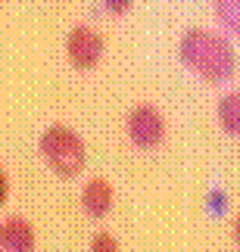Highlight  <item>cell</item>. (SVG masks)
<instances>
[{"label":"cell","mask_w":240,"mask_h":252,"mask_svg":"<svg viewBox=\"0 0 240 252\" xmlns=\"http://www.w3.org/2000/svg\"><path fill=\"white\" fill-rule=\"evenodd\" d=\"M6 199H9V174L0 171V202H6Z\"/></svg>","instance_id":"11"},{"label":"cell","mask_w":240,"mask_h":252,"mask_svg":"<svg viewBox=\"0 0 240 252\" xmlns=\"http://www.w3.org/2000/svg\"><path fill=\"white\" fill-rule=\"evenodd\" d=\"M116 206V190L106 178H91L81 187V209L88 218H106Z\"/></svg>","instance_id":"5"},{"label":"cell","mask_w":240,"mask_h":252,"mask_svg":"<svg viewBox=\"0 0 240 252\" xmlns=\"http://www.w3.org/2000/svg\"><path fill=\"white\" fill-rule=\"evenodd\" d=\"M178 56L197 78H203L209 84L231 81L237 72V53L231 41L218 32H209V28H187L181 34Z\"/></svg>","instance_id":"1"},{"label":"cell","mask_w":240,"mask_h":252,"mask_svg":"<svg viewBox=\"0 0 240 252\" xmlns=\"http://www.w3.org/2000/svg\"><path fill=\"white\" fill-rule=\"evenodd\" d=\"M215 119L225 134L240 137V91H228L215 106Z\"/></svg>","instance_id":"7"},{"label":"cell","mask_w":240,"mask_h":252,"mask_svg":"<svg viewBox=\"0 0 240 252\" xmlns=\"http://www.w3.org/2000/svg\"><path fill=\"white\" fill-rule=\"evenodd\" d=\"M103 34L91 25H75L69 37H66V56L78 72H91L97 69L103 60Z\"/></svg>","instance_id":"4"},{"label":"cell","mask_w":240,"mask_h":252,"mask_svg":"<svg viewBox=\"0 0 240 252\" xmlns=\"http://www.w3.org/2000/svg\"><path fill=\"white\" fill-rule=\"evenodd\" d=\"M125 131H128V140L134 143L137 150H156L166 143V119H162V112L156 106L150 103H140L134 106L128 112V119H125Z\"/></svg>","instance_id":"3"},{"label":"cell","mask_w":240,"mask_h":252,"mask_svg":"<svg viewBox=\"0 0 240 252\" xmlns=\"http://www.w3.org/2000/svg\"><path fill=\"white\" fill-rule=\"evenodd\" d=\"M34 227L28 224V218L22 215H9L0 224V249L6 252H32L34 249Z\"/></svg>","instance_id":"6"},{"label":"cell","mask_w":240,"mask_h":252,"mask_svg":"<svg viewBox=\"0 0 240 252\" xmlns=\"http://www.w3.org/2000/svg\"><path fill=\"white\" fill-rule=\"evenodd\" d=\"M37 153L47 162V168L66 181L78 178L84 171V165H88V147H84V140L72 128H66V125H50L41 134V140H37Z\"/></svg>","instance_id":"2"},{"label":"cell","mask_w":240,"mask_h":252,"mask_svg":"<svg viewBox=\"0 0 240 252\" xmlns=\"http://www.w3.org/2000/svg\"><path fill=\"white\" fill-rule=\"evenodd\" d=\"M91 249L94 252H116L119 249V240L112 237V234H97L91 240Z\"/></svg>","instance_id":"9"},{"label":"cell","mask_w":240,"mask_h":252,"mask_svg":"<svg viewBox=\"0 0 240 252\" xmlns=\"http://www.w3.org/2000/svg\"><path fill=\"white\" fill-rule=\"evenodd\" d=\"M134 0H103V6H106V13L109 16H125L131 9Z\"/></svg>","instance_id":"10"},{"label":"cell","mask_w":240,"mask_h":252,"mask_svg":"<svg viewBox=\"0 0 240 252\" xmlns=\"http://www.w3.org/2000/svg\"><path fill=\"white\" fill-rule=\"evenodd\" d=\"M212 13L228 34L240 37V0H212Z\"/></svg>","instance_id":"8"},{"label":"cell","mask_w":240,"mask_h":252,"mask_svg":"<svg viewBox=\"0 0 240 252\" xmlns=\"http://www.w3.org/2000/svg\"><path fill=\"white\" fill-rule=\"evenodd\" d=\"M231 230H234V243L240 246V212L234 215V227H231Z\"/></svg>","instance_id":"12"}]
</instances>
